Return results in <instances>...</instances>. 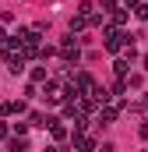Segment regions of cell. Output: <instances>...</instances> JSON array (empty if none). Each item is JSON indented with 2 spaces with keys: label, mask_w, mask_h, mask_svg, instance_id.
Returning a JSON list of instances; mask_svg holds the SVG:
<instances>
[{
  "label": "cell",
  "mask_w": 148,
  "mask_h": 152,
  "mask_svg": "<svg viewBox=\"0 0 148 152\" xmlns=\"http://www.w3.org/2000/svg\"><path fill=\"white\" fill-rule=\"evenodd\" d=\"M99 152H116V149H113V145H110V142H106V145H102V149H99Z\"/></svg>",
  "instance_id": "2"
},
{
  "label": "cell",
  "mask_w": 148,
  "mask_h": 152,
  "mask_svg": "<svg viewBox=\"0 0 148 152\" xmlns=\"http://www.w3.org/2000/svg\"><path fill=\"white\" fill-rule=\"evenodd\" d=\"M7 64H11V75H21V71H25V60H21V57L14 60V57L7 53Z\"/></svg>",
  "instance_id": "1"
},
{
  "label": "cell",
  "mask_w": 148,
  "mask_h": 152,
  "mask_svg": "<svg viewBox=\"0 0 148 152\" xmlns=\"http://www.w3.org/2000/svg\"><path fill=\"white\" fill-rule=\"evenodd\" d=\"M46 152H57V149H53V145H46Z\"/></svg>",
  "instance_id": "3"
}]
</instances>
